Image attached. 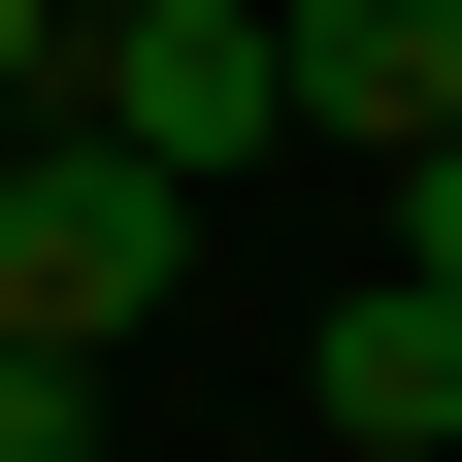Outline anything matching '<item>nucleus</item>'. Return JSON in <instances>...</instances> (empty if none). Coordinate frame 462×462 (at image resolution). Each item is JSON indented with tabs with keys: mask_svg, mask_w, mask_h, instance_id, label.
Masks as SVG:
<instances>
[{
	"mask_svg": "<svg viewBox=\"0 0 462 462\" xmlns=\"http://www.w3.org/2000/svg\"><path fill=\"white\" fill-rule=\"evenodd\" d=\"M165 298H199V199L99 133H0V364H133Z\"/></svg>",
	"mask_w": 462,
	"mask_h": 462,
	"instance_id": "f257e3e1",
	"label": "nucleus"
},
{
	"mask_svg": "<svg viewBox=\"0 0 462 462\" xmlns=\"http://www.w3.org/2000/svg\"><path fill=\"white\" fill-rule=\"evenodd\" d=\"M67 133L165 165V199H231V165L298 133V99H264V0H133V33H67Z\"/></svg>",
	"mask_w": 462,
	"mask_h": 462,
	"instance_id": "f03ea898",
	"label": "nucleus"
},
{
	"mask_svg": "<svg viewBox=\"0 0 462 462\" xmlns=\"http://www.w3.org/2000/svg\"><path fill=\"white\" fill-rule=\"evenodd\" d=\"M67 33H133V0H67Z\"/></svg>",
	"mask_w": 462,
	"mask_h": 462,
	"instance_id": "6e6552de",
	"label": "nucleus"
},
{
	"mask_svg": "<svg viewBox=\"0 0 462 462\" xmlns=\"http://www.w3.org/2000/svg\"><path fill=\"white\" fill-rule=\"evenodd\" d=\"M298 396H330V462H462V298H396V264H364V298L298 330Z\"/></svg>",
	"mask_w": 462,
	"mask_h": 462,
	"instance_id": "20e7f679",
	"label": "nucleus"
},
{
	"mask_svg": "<svg viewBox=\"0 0 462 462\" xmlns=\"http://www.w3.org/2000/svg\"><path fill=\"white\" fill-rule=\"evenodd\" d=\"M396 298H462V133H430V165H396Z\"/></svg>",
	"mask_w": 462,
	"mask_h": 462,
	"instance_id": "39448f33",
	"label": "nucleus"
},
{
	"mask_svg": "<svg viewBox=\"0 0 462 462\" xmlns=\"http://www.w3.org/2000/svg\"><path fill=\"white\" fill-rule=\"evenodd\" d=\"M0 133H67V0H0Z\"/></svg>",
	"mask_w": 462,
	"mask_h": 462,
	"instance_id": "423d86ee",
	"label": "nucleus"
},
{
	"mask_svg": "<svg viewBox=\"0 0 462 462\" xmlns=\"http://www.w3.org/2000/svg\"><path fill=\"white\" fill-rule=\"evenodd\" d=\"M264 99L364 133V165H430V133H462V0H264Z\"/></svg>",
	"mask_w": 462,
	"mask_h": 462,
	"instance_id": "7ed1b4c3",
	"label": "nucleus"
},
{
	"mask_svg": "<svg viewBox=\"0 0 462 462\" xmlns=\"http://www.w3.org/2000/svg\"><path fill=\"white\" fill-rule=\"evenodd\" d=\"M67 396H99V364H0V462H67Z\"/></svg>",
	"mask_w": 462,
	"mask_h": 462,
	"instance_id": "0eeeda50",
	"label": "nucleus"
}]
</instances>
